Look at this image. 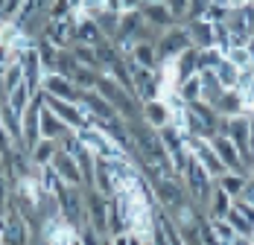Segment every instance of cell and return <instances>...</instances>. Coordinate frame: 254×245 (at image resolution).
<instances>
[{
    "mask_svg": "<svg viewBox=\"0 0 254 245\" xmlns=\"http://www.w3.org/2000/svg\"><path fill=\"white\" fill-rule=\"evenodd\" d=\"M56 201H59V213L64 216V222L79 231L85 222H88V210H85V190L82 187H70V184H62L56 190Z\"/></svg>",
    "mask_w": 254,
    "mask_h": 245,
    "instance_id": "1",
    "label": "cell"
},
{
    "mask_svg": "<svg viewBox=\"0 0 254 245\" xmlns=\"http://www.w3.org/2000/svg\"><path fill=\"white\" fill-rule=\"evenodd\" d=\"M44 105H47L53 114L67 125V128H85V125H88V114H85V108H82L79 102L59 99V97H47V94H44Z\"/></svg>",
    "mask_w": 254,
    "mask_h": 245,
    "instance_id": "2",
    "label": "cell"
},
{
    "mask_svg": "<svg viewBox=\"0 0 254 245\" xmlns=\"http://www.w3.org/2000/svg\"><path fill=\"white\" fill-rule=\"evenodd\" d=\"M190 47H193V41H190V35H187L184 26L167 29V32L155 41V50H158V59H161V61H170V59L181 56L184 50H190Z\"/></svg>",
    "mask_w": 254,
    "mask_h": 245,
    "instance_id": "3",
    "label": "cell"
},
{
    "mask_svg": "<svg viewBox=\"0 0 254 245\" xmlns=\"http://www.w3.org/2000/svg\"><path fill=\"white\" fill-rule=\"evenodd\" d=\"M181 178H184V184H187V190H190L193 198H199V201L210 198V181H213V178L207 175V170H204L193 155H190L187 167H184V172H181Z\"/></svg>",
    "mask_w": 254,
    "mask_h": 245,
    "instance_id": "4",
    "label": "cell"
},
{
    "mask_svg": "<svg viewBox=\"0 0 254 245\" xmlns=\"http://www.w3.org/2000/svg\"><path fill=\"white\" fill-rule=\"evenodd\" d=\"M79 105L94 117V125L97 122H111V120H120V111L108 102V99L97 94V91H82V97H79Z\"/></svg>",
    "mask_w": 254,
    "mask_h": 245,
    "instance_id": "5",
    "label": "cell"
},
{
    "mask_svg": "<svg viewBox=\"0 0 254 245\" xmlns=\"http://www.w3.org/2000/svg\"><path fill=\"white\" fill-rule=\"evenodd\" d=\"M41 94L59 97V99H70V102H79V97H82V91L73 85V79L56 73V70H47V73L41 76Z\"/></svg>",
    "mask_w": 254,
    "mask_h": 245,
    "instance_id": "6",
    "label": "cell"
},
{
    "mask_svg": "<svg viewBox=\"0 0 254 245\" xmlns=\"http://www.w3.org/2000/svg\"><path fill=\"white\" fill-rule=\"evenodd\" d=\"M50 167L56 170V175L64 181V184H70V187H85V175H82V170H79V161L73 158V155H67V152H56L50 161Z\"/></svg>",
    "mask_w": 254,
    "mask_h": 245,
    "instance_id": "7",
    "label": "cell"
},
{
    "mask_svg": "<svg viewBox=\"0 0 254 245\" xmlns=\"http://www.w3.org/2000/svg\"><path fill=\"white\" fill-rule=\"evenodd\" d=\"M225 24H228L231 35L252 38V35H254V3H246V6H234V9H228Z\"/></svg>",
    "mask_w": 254,
    "mask_h": 245,
    "instance_id": "8",
    "label": "cell"
},
{
    "mask_svg": "<svg viewBox=\"0 0 254 245\" xmlns=\"http://www.w3.org/2000/svg\"><path fill=\"white\" fill-rule=\"evenodd\" d=\"M140 15H143V21L149 26H155V29H173V24H176V15L170 12V6L167 3H143L140 6Z\"/></svg>",
    "mask_w": 254,
    "mask_h": 245,
    "instance_id": "9",
    "label": "cell"
},
{
    "mask_svg": "<svg viewBox=\"0 0 254 245\" xmlns=\"http://www.w3.org/2000/svg\"><path fill=\"white\" fill-rule=\"evenodd\" d=\"M140 117L143 122L149 125V128H164L167 122L173 120V114H170V108H167V102L158 97V99H149V102H143V111H140Z\"/></svg>",
    "mask_w": 254,
    "mask_h": 245,
    "instance_id": "10",
    "label": "cell"
},
{
    "mask_svg": "<svg viewBox=\"0 0 254 245\" xmlns=\"http://www.w3.org/2000/svg\"><path fill=\"white\" fill-rule=\"evenodd\" d=\"M0 125H3L6 137L12 140V146L21 143V114L12 111V105H9L6 99H0Z\"/></svg>",
    "mask_w": 254,
    "mask_h": 245,
    "instance_id": "11",
    "label": "cell"
},
{
    "mask_svg": "<svg viewBox=\"0 0 254 245\" xmlns=\"http://www.w3.org/2000/svg\"><path fill=\"white\" fill-rule=\"evenodd\" d=\"M187 29V35H190V41H193V47L202 50V47H213V24H207V21H187L184 24Z\"/></svg>",
    "mask_w": 254,
    "mask_h": 245,
    "instance_id": "12",
    "label": "cell"
},
{
    "mask_svg": "<svg viewBox=\"0 0 254 245\" xmlns=\"http://www.w3.org/2000/svg\"><path fill=\"white\" fill-rule=\"evenodd\" d=\"M128 59L134 64H140V67H146V70H158L161 67V59H158V50H155L152 41H137Z\"/></svg>",
    "mask_w": 254,
    "mask_h": 245,
    "instance_id": "13",
    "label": "cell"
},
{
    "mask_svg": "<svg viewBox=\"0 0 254 245\" xmlns=\"http://www.w3.org/2000/svg\"><path fill=\"white\" fill-rule=\"evenodd\" d=\"M213 108L222 114V117H237V114H246V105H243V97H240V91L234 88V91H222L219 99L213 102Z\"/></svg>",
    "mask_w": 254,
    "mask_h": 245,
    "instance_id": "14",
    "label": "cell"
},
{
    "mask_svg": "<svg viewBox=\"0 0 254 245\" xmlns=\"http://www.w3.org/2000/svg\"><path fill=\"white\" fill-rule=\"evenodd\" d=\"M102 38V29L100 24L94 21V18H88V15H82L79 12V24H76V41H82V44H91V47H97Z\"/></svg>",
    "mask_w": 254,
    "mask_h": 245,
    "instance_id": "15",
    "label": "cell"
},
{
    "mask_svg": "<svg viewBox=\"0 0 254 245\" xmlns=\"http://www.w3.org/2000/svg\"><path fill=\"white\" fill-rule=\"evenodd\" d=\"M67 131H70V128L59 120L47 105H41V137H44V140H59V137L67 134Z\"/></svg>",
    "mask_w": 254,
    "mask_h": 245,
    "instance_id": "16",
    "label": "cell"
},
{
    "mask_svg": "<svg viewBox=\"0 0 254 245\" xmlns=\"http://www.w3.org/2000/svg\"><path fill=\"white\" fill-rule=\"evenodd\" d=\"M173 67H176V82L181 85L184 79H190V76L199 73V67H196V47L184 50L181 56H176L173 59Z\"/></svg>",
    "mask_w": 254,
    "mask_h": 245,
    "instance_id": "17",
    "label": "cell"
},
{
    "mask_svg": "<svg viewBox=\"0 0 254 245\" xmlns=\"http://www.w3.org/2000/svg\"><path fill=\"white\" fill-rule=\"evenodd\" d=\"M240 73H243V70H240L237 64H231L228 59H222V61L213 67V76H216V82L222 85V91H234V88L240 85Z\"/></svg>",
    "mask_w": 254,
    "mask_h": 245,
    "instance_id": "18",
    "label": "cell"
},
{
    "mask_svg": "<svg viewBox=\"0 0 254 245\" xmlns=\"http://www.w3.org/2000/svg\"><path fill=\"white\" fill-rule=\"evenodd\" d=\"M26 76H24V64L21 61H9V67L3 70V76H0V91H3V97L6 94H12L18 85H24Z\"/></svg>",
    "mask_w": 254,
    "mask_h": 245,
    "instance_id": "19",
    "label": "cell"
},
{
    "mask_svg": "<svg viewBox=\"0 0 254 245\" xmlns=\"http://www.w3.org/2000/svg\"><path fill=\"white\" fill-rule=\"evenodd\" d=\"M231 207H234V198L222 187H213L210 190V219H225Z\"/></svg>",
    "mask_w": 254,
    "mask_h": 245,
    "instance_id": "20",
    "label": "cell"
},
{
    "mask_svg": "<svg viewBox=\"0 0 254 245\" xmlns=\"http://www.w3.org/2000/svg\"><path fill=\"white\" fill-rule=\"evenodd\" d=\"M59 152V140H38L35 146L29 149V161L35 164V167H44V164H50L53 161V155Z\"/></svg>",
    "mask_w": 254,
    "mask_h": 245,
    "instance_id": "21",
    "label": "cell"
},
{
    "mask_svg": "<svg viewBox=\"0 0 254 245\" xmlns=\"http://www.w3.org/2000/svg\"><path fill=\"white\" fill-rule=\"evenodd\" d=\"M70 53L82 67H91V70H100V59H97V50L91 44H82V41H73L70 44Z\"/></svg>",
    "mask_w": 254,
    "mask_h": 245,
    "instance_id": "22",
    "label": "cell"
},
{
    "mask_svg": "<svg viewBox=\"0 0 254 245\" xmlns=\"http://www.w3.org/2000/svg\"><path fill=\"white\" fill-rule=\"evenodd\" d=\"M222 59H225V53H222V50H216V47L196 50V67H199V73H202V70H213Z\"/></svg>",
    "mask_w": 254,
    "mask_h": 245,
    "instance_id": "23",
    "label": "cell"
},
{
    "mask_svg": "<svg viewBox=\"0 0 254 245\" xmlns=\"http://www.w3.org/2000/svg\"><path fill=\"white\" fill-rule=\"evenodd\" d=\"M143 24H146V21H143L140 9H134V12H123V15H120V32H117V35H128V38H134Z\"/></svg>",
    "mask_w": 254,
    "mask_h": 245,
    "instance_id": "24",
    "label": "cell"
},
{
    "mask_svg": "<svg viewBox=\"0 0 254 245\" xmlns=\"http://www.w3.org/2000/svg\"><path fill=\"white\" fill-rule=\"evenodd\" d=\"M35 47H38V59H41V67H44V73H47V70H53V67H56V56H59V47H56L53 41H47L44 35L35 41Z\"/></svg>",
    "mask_w": 254,
    "mask_h": 245,
    "instance_id": "25",
    "label": "cell"
},
{
    "mask_svg": "<svg viewBox=\"0 0 254 245\" xmlns=\"http://www.w3.org/2000/svg\"><path fill=\"white\" fill-rule=\"evenodd\" d=\"M216 181H219V187H222L231 198H240V196H243L246 175H240V172H225V175H222V178H216Z\"/></svg>",
    "mask_w": 254,
    "mask_h": 245,
    "instance_id": "26",
    "label": "cell"
},
{
    "mask_svg": "<svg viewBox=\"0 0 254 245\" xmlns=\"http://www.w3.org/2000/svg\"><path fill=\"white\" fill-rule=\"evenodd\" d=\"M35 97V94H32V88H29V85H18V88H15V91H12V94H6V102H9V105H12V111H18V114H24V108L26 105H29V99Z\"/></svg>",
    "mask_w": 254,
    "mask_h": 245,
    "instance_id": "27",
    "label": "cell"
},
{
    "mask_svg": "<svg viewBox=\"0 0 254 245\" xmlns=\"http://www.w3.org/2000/svg\"><path fill=\"white\" fill-rule=\"evenodd\" d=\"M94 21L100 24L102 35H105L108 41H114V38H117V32H120V15H114V12H105V9H102Z\"/></svg>",
    "mask_w": 254,
    "mask_h": 245,
    "instance_id": "28",
    "label": "cell"
},
{
    "mask_svg": "<svg viewBox=\"0 0 254 245\" xmlns=\"http://www.w3.org/2000/svg\"><path fill=\"white\" fill-rule=\"evenodd\" d=\"M56 73L67 76V79H73V73L79 70V61L73 59V53H70V47L67 50H59V56H56V67H53Z\"/></svg>",
    "mask_w": 254,
    "mask_h": 245,
    "instance_id": "29",
    "label": "cell"
},
{
    "mask_svg": "<svg viewBox=\"0 0 254 245\" xmlns=\"http://www.w3.org/2000/svg\"><path fill=\"white\" fill-rule=\"evenodd\" d=\"M207 225H210V231H213V237H216V243L219 245H228V243H234V240L240 237V234L231 228L228 219H210Z\"/></svg>",
    "mask_w": 254,
    "mask_h": 245,
    "instance_id": "30",
    "label": "cell"
},
{
    "mask_svg": "<svg viewBox=\"0 0 254 245\" xmlns=\"http://www.w3.org/2000/svg\"><path fill=\"white\" fill-rule=\"evenodd\" d=\"M178 97L184 99V102H193V99H202V76H190V79H184L181 85H178Z\"/></svg>",
    "mask_w": 254,
    "mask_h": 245,
    "instance_id": "31",
    "label": "cell"
},
{
    "mask_svg": "<svg viewBox=\"0 0 254 245\" xmlns=\"http://www.w3.org/2000/svg\"><path fill=\"white\" fill-rule=\"evenodd\" d=\"M97 82H100V70H91V67H82L73 73V85L79 91H97Z\"/></svg>",
    "mask_w": 254,
    "mask_h": 245,
    "instance_id": "32",
    "label": "cell"
},
{
    "mask_svg": "<svg viewBox=\"0 0 254 245\" xmlns=\"http://www.w3.org/2000/svg\"><path fill=\"white\" fill-rule=\"evenodd\" d=\"M225 59H228L231 64H237L240 70H249L254 64V59H252V53H249V47H231L228 53H225Z\"/></svg>",
    "mask_w": 254,
    "mask_h": 245,
    "instance_id": "33",
    "label": "cell"
},
{
    "mask_svg": "<svg viewBox=\"0 0 254 245\" xmlns=\"http://www.w3.org/2000/svg\"><path fill=\"white\" fill-rule=\"evenodd\" d=\"M73 12V6H70V0H50L47 3V21H64L67 15Z\"/></svg>",
    "mask_w": 254,
    "mask_h": 245,
    "instance_id": "34",
    "label": "cell"
},
{
    "mask_svg": "<svg viewBox=\"0 0 254 245\" xmlns=\"http://www.w3.org/2000/svg\"><path fill=\"white\" fill-rule=\"evenodd\" d=\"M225 219L231 222V228H234L237 234H243V237H252V234H254V225H252L249 219H246V216H243V213H240L237 207H231V210H228V216H225Z\"/></svg>",
    "mask_w": 254,
    "mask_h": 245,
    "instance_id": "35",
    "label": "cell"
},
{
    "mask_svg": "<svg viewBox=\"0 0 254 245\" xmlns=\"http://www.w3.org/2000/svg\"><path fill=\"white\" fill-rule=\"evenodd\" d=\"M59 149H62V152H67V155H73V158L85 149V146H82V140H79V134H76V128H70L67 134H62V137H59Z\"/></svg>",
    "mask_w": 254,
    "mask_h": 245,
    "instance_id": "36",
    "label": "cell"
},
{
    "mask_svg": "<svg viewBox=\"0 0 254 245\" xmlns=\"http://www.w3.org/2000/svg\"><path fill=\"white\" fill-rule=\"evenodd\" d=\"M213 47L222 50V53H228V47H231V29H228L225 21L213 24Z\"/></svg>",
    "mask_w": 254,
    "mask_h": 245,
    "instance_id": "37",
    "label": "cell"
},
{
    "mask_svg": "<svg viewBox=\"0 0 254 245\" xmlns=\"http://www.w3.org/2000/svg\"><path fill=\"white\" fill-rule=\"evenodd\" d=\"M225 18H228V9L219 6V3H210L207 12L202 15V21H207V24H219V21H225Z\"/></svg>",
    "mask_w": 254,
    "mask_h": 245,
    "instance_id": "38",
    "label": "cell"
},
{
    "mask_svg": "<svg viewBox=\"0 0 254 245\" xmlns=\"http://www.w3.org/2000/svg\"><path fill=\"white\" fill-rule=\"evenodd\" d=\"M234 207H237V210H240V213L254 225V204H249L246 198H234Z\"/></svg>",
    "mask_w": 254,
    "mask_h": 245,
    "instance_id": "39",
    "label": "cell"
},
{
    "mask_svg": "<svg viewBox=\"0 0 254 245\" xmlns=\"http://www.w3.org/2000/svg\"><path fill=\"white\" fill-rule=\"evenodd\" d=\"M164 3L170 6V12H173L176 18H184V15H187V3H190V0H164Z\"/></svg>",
    "mask_w": 254,
    "mask_h": 245,
    "instance_id": "40",
    "label": "cell"
},
{
    "mask_svg": "<svg viewBox=\"0 0 254 245\" xmlns=\"http://www.w3.org/2000/svg\"><path fill=\"white\" fill-rule=\"evenodd\" d=\"M249 204H254V175H246V187H243V196Z\"/></svg>",
    "mask_w": 254,
    "mask_h": 245,
    "instance_id": "41",
    "label": "cell"
},
{
    "mask_svg": "<svg viewBox=\"0 0 254 245\" xmlns=\"http://www.w3.org/2000/svg\"><path fill=\"white\" fill-rule=\"evenodd\" d=\"M21 6H24V0H6V6H3V15H6V18H15Z\"/></svg>",
    "mask_w": 254,
    "mask_h": 245,
    "instance_id": "42",
    "label": "cell"
},
{
    "mask_svg": "<svg viewBox=\"0 0 254 245\" xmlns=\"http://www.w3.org/2000/svg\"><path fill=\"white\" fill-rule=\"evenodd\" d=\"M105 12H114V15H123V0H105Z\"/></svg>",
    "mask_w": 254,
    "mask_h": 245,
    "instance_id": "43",
    "label": "cell"
},
{
    "mask_svg": "<svg viewBox=\"0 0 254 245\" xmlns=\"http://www.w3.org/2000/svg\"><path fill=\"white\" fill-rule=\"evenodd\" d=\"M140 6H143V0H123V12H134Z\"/></svg>",
    "mask_w": 254,
    "mask_h": 245,
    "instance_id": "44",
    "label": "cell"
},
{
    "mask_svg": "<svg viewBox=\"0 0 254 245\" xmlns=\"http://www.w3.org/2000/svg\"><path fill=\"white\" fill-rule=\"evenodd\" d=\"M108 245H128V234H114L108 240Z\"/></svg>",
    "mask_w": 254,
    "mask_h": 245,
    "instance_id": "45",
    "label": "cell"
},
{
    "mask_svg": "<svg viewBox=\"0 0 254 245\" xmlns=\"http://www.w3.org/2000/svg\"><path fill=\"white\" fill-rule=\"evenodd\" d=\"M249 152L254 155V114L249 117Z\"/></svg>",
    "mask_w": 254,
    "mask_h": 245,
    "instance_id": "46",
    "label": "cell"
},
{
    "mask_svg": "<svg viewBox=\"0 0 254 245\" xmlns=\"http://www.w3.org/2000/svg\"><path fill=\"white\" fill-rule=\"evenodd\" d=\"M228 245H252V237H243V234H240V237H237L234 243H228Z\"/></svg>",
    "mask_w": 254,
    "mask_h": 245,
    "instance_id": "47",
    "label": "cell"
},
{
    "mask_svg": "<svg viewBox=\"0 0 254 245\" xmlns=\"http://www.w3.org/2000/svg\"><path fill=\"white\" fill-rule=\"evenodd\" d=\"M128 245H146V240H140L137 234H128Z\"/></svg>",
    "mask_w": 254,
    "mask_h": 245,
    "instance_id": "48",
    "label": "cell"
},
{
    "mask_svg": "<svg viewBox=\"0 0 254 245\" xmlns=\"http://www.w3.org/2000/svg\"><path fill=\"white\" fill-rule=\"evenodd\" d=\"M67 245H82V240H79V234H76V231L70 234V240H67Z\"/></svg>",
    "mask_w": 254,
    "mask_h": 245,
    "instance_id": "49",
    "label": "cell"
},
{
    "mask_svg": "<svg viewBox=\"0 0 254 245\" xmlns=\"http://www.w3.org/2000/svg\"><path fill=\"white\" fill-rule=\"evenodd\" d=\"M70 6H73V12H79L82 9V0H70Z\"/></svg>",
    "mask_w": 254,
    "mask_h": 245,
    "instance_id": "50",
    "label": "cell"
},
{
    "mask_svg": "<svg viewBox=\"0 0 254 245\" xmlns=\"http://www.w3.org/2000/svg\"><path fill=\"white\" fill-rule=\"evenodd\" d=\"M213 3H219V6H225V9H231V0H213Z\"/></svg>",
    "mask_w": 254,
    "mask_h": 245,
    "instance_id": "51",
    "label": "cell"
},
{
    "mask_svg": "<svg viewBox=\"0 0 254 245\" xmlns=\"http://www.w3.org/2000/svg\"><path fill=\"white\" fill-rule=\"evenodd\" d=\"M6 24V15H3V9H0V26Z\"/></svg>",
    "mask_w": 254,
    "mask_h": 245,
    "instance_id": "52",
    "label": "cell"
},
{
    "mask_svg": "<svg viewBox=\"0 0 254 245\" xmlns=\"http://www.w3.org/2000/svg\"><path fill=\"white\" fill-rule=\"evenodd\" d=\"M143 3H164V0H143Z\"/></svg>",
    "mask_w": 254,
    "mask_h": 245,
    "instance_id": "53",
    "label": "cell"
},
{
    "mask_svg": "<svg viewBox=\"0 0 254 245\" xmlns=\"http://www.w3.org/2000/svg\"><path fill=\"white\" fill-rule=\"evenodd\" d=\"M252 73H254V64H252Z\"/></svg>",
    "mask_w": 254,
    "mask_h": 245,
    "instance_id": "54",
    "label": "cell"
},
{
    "mask_svg": "<svg viewBox=\"0 0 254 245\" xmlns=\"http://www.w3.org/2000/svg\"><path fill=\"white\" fill-rule=\"evenodd\" d=\"M0 245H3V240H0Z\"/></svg>",
    "mask_w": 254,
    "mask_h": 245,
    "instance_id": "55",
    "label": "cell"
},
{
    "mask_svg": "<svg viewBox=\"0 0 254 245\" xmlns=\"http://www.w3.org/2000/svg\"><path fill=\"white\" fill-rule=\"evenodd\" d=\"M146 245H152V243H146Z\"/></svg>",
    "mask_w": 254,
    "mask_h": 245,
    "instance_id": "56",
    "label": "cell"
},
{
    "mask_svg": "<svg viewBox=\"0 0 254 245\" xmlns=\"http://www.w3.org/2000/svg\"><path fill=\"white\" fill-rule=\"evenodd\" d=\"M252 3H254V0H252Z\"/></svg>",
    "mask_w": 254,
    "mask_h": 245,
    "instance_id": "57",
    "label": "cell"
}]
</instances>
